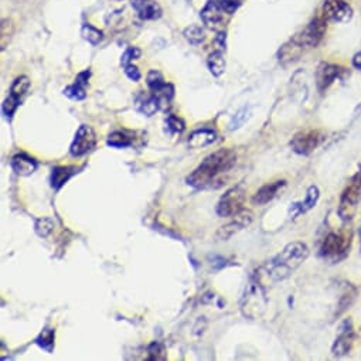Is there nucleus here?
I'll return each instance as SVG.
<instances>
[{"mask_svg": "<svg viewBox=\"0 0 361 361\" xmlns=\"http://www.w3.org/2000/svg\"><path fill=\"white\" fill-rule=\"evenodd\" d=\"M309 257L306 244L295 241L288 244L276 257L258 268L255 281L262 286L274 285L289 278Z\"/></svg>", "mask_w": 361, "mask_h": 361, "instance_id": "f257e3e1", "label": "nucleus"}, {"mask_svg": "<svg viewBox=\"0 0 361 361\" xmlns=\"http://www.w3.org/2000/svg\"><path fill=\"white\" fill-rule=\"evenodd\" d=\"M327 30V20L320 15L316 16L302 32L295 35L289 42H286L279 53L278 60L282 66H289L300 60V57L312 50L316 49L320 42L323 40Z\"/></svg>", "mask_w": 361, "mask_h": 361, "instance_id": "f03ea898", "label": "nucleus"}, {"mask_svg": "<svg viewBox=\"0 0 361 361\" xmlns=\"http://www.w3.org/2000/svg\"><path fill=\"white\" fill-rule=\"evenodd\" d=\"M237 163V154L233 149H219L209 154L202 164L188 177V183L197 189L213 186L217 180L228 173Z\"/></svg>", "mask_w": 361, "mask_h": 361, "instance_id": "7ed1b4c3", "label": "nucleus"}, {"mask_svg": "<svg viewBox=\"0 0 361 361\" xmlns=\"http://www.w3.org/2000/svg\"><path fill=\"white\" fill-rule=\"evenodd\" d=\"M360 203H361V166L348 180L345 189L340 196L338 209H337L338 217L344 223L351 221L358 210Z\"/></svg>", "mask_w": 361, "mask_h": 361, "instance_id": "20e7f679", "label": "nucleus"}, {"mask_svg": "<svg viewBox=\"0 0 361 361\" xmlns=\"http://www.w3.org/2000/svg\"><path fill=\"white\" fill-rule=\"evenodd\" d=\"M353 234L350 230L331 231L326 235L320 247V257L329 262H340L344 259L351 248Z\"/></svg>", "mask_w": 361, "mask_h": 361, "instance_id": "39448f33", "label": "nucleus"}, {"mask_svg": "<svg viewBox=\"0 0 361 361\" xmlns=\"http://www.w3.org/2000/svg\"><path fill=\"white\" fill-rule=\"evenodd\" d=\"M265 286H262L259 282L254 281L250 283L248 289L245 290L243 300H241V309L243 313L248 317H257L261 316L267 306V298H265Z\"/></svg>", "mask_w": 361, "mask_h": 361, "instance_id": "423d86ee", "label": "nucleus"}, {"mask_svg": "<svg viewBox=\"0 0 361 361\" xmlns=\"http://www.w3.org/2000/svg\"><path fill=\"white\" fill-rule=\"evenodd\" d=\"M324 140H326V132L320 129H306V130L298 132L292 137L290 146L295 153L307 156L313 153L317 147H320Z\"/></svg>", "mask_w": 361, "mask_h": 361, "instance_id": "0eeeda50", "label": "nucleus"}, {"mask_svg": "<svg viewBox=\"0 0 361 361\" xmlns=\"http://www.w3.org/2000/svg\"><path fill=\"white\" fill-rule=\"evenodd\" d=\"M245 202V192L243 188H234L228 190L217 204V214L220 217H234L240 212H243V206Z\"/></svg>", "mask_w": 361, "mask_h": 361, "instance_id": "6e6552de", "label": "nucleus"}, {"mask_svg": "<svg viewBox=\"0 0 361 361\" xmlns=\"http://www.w3.org/2000/svg\"><path fill=\"white\" fill-rule=\"evenodd\" d=\"M322 16L327 22L347 23L353 18V8L347 0H324Z\"/></svg>", "mask_w": 361, "mask_h": 361, "instance_id": "1a4fd4ad", "label": "nucleus"}, {"mask_svg": "<svg viewBox=\"0 0 361 361\" xmlns=\"http://www.w3.org/2000/svg\"><path fill=\"white\" fill-rule=\"evenodd\" d=\"M355 341V330H354V324L351 319H345L338 330V334L331 345V353L336 357H343L347 355Z\"/></svg>", "mask_w": 361, "mask_h": 361, "instance_id": "9d476101", "label": "nucleus"}, {"mask_svg": "<svg viewBox=\"0 0 361 361\" xmlns=\"http://www.w3.org/2000/svg\"><path fill=\"white\" fill-rule=\"evenodd\" d=\"M344 74V68L337 64L320 63L316 71V87L319 92H326Z\"/></svg>", "mask_w": 361, "mask_h": 361, "instance_id": "9b49d317", "label": "nucleus"}, {"mask_svg": "<svg viewBox=\"0 0 361 361\" xmlns=\"http://www.w3.org/2000/svg\"><path fill=\"white\" fill-rule=\"evenodd\" d=\"M97 143V136L95 132L92 130L91 126L87 125H81L75 133V137L70 146V153L74 157H80L84 156L85 153H88Z\"/></svg>", "mask_w": 361, "mask_h": 361, "instance_id": "f8f14e48", "label": "nucleus"}, {"mask_svg": "<svg viewBox=\"0 0 361 361\" xmlns=\"http://www.w3.org/2000/svg\"><path fill=\"white\" fill-rule=\"evenodd\" d=\"M254 214L250 210H243L238 214L234 216V220L230 221L228 224L223 226L219 228L216 237L219 241H227L230 240L234 234L240 233L241 230H244L245 227H248L252 223Z\"/></svg>", "mask_w": 361, "mask_h": 361, "instance_id": "ddd939ff", "label": "nucleus"}, {"mask_svg": "<svg viewBox=\"0 0 361 361\" xmlns=\"http://www.w3.org/2000/svg\"><path fill=\"white\" fill-rule=\"evenodd\" d=\"M146 84H147V88L149 91L157 97L160 101H170L174 95V88L171 84L166 82L163 75L156 71V70H152L149 71L147 74V78H146Z\"/></svg>", "mask_w": 361, "mask_h": 361, "instance_id": "4468645a", "label": "nucleus"}, {"mask_svg": "<svg viewBox=\"0 0 361 361\" xmlns=\"http://www.w3.org/2000/svg\"><path fill=\"white\" fill-rule=\"evenodd\" d=\"M200 18H202L203 23L206 25V27H209L210 30L220 32L223 29L224 12L219 6V4L216 2V0H209L207 5L200 12Z\"/></svg>", "mask_w": 361, "mask_h": 361, "instance_id": "2eb2a0df", "label": "nucleus"}, {"mask_svg": "<svg viewBox=\"0 0 361 361\" xmlns=\"http://www.w3.org/2000/svg\"><path fill=\"white\" fill-rule=\"evenodd\" d=\"M130 5L142 20H157L161 18V8L154 0H130Z\"/></svg>", "mask_w": 361, "mask_h": 361, "instance_id": "dca6fc26", "label": "nucleus"}, {"mask_svg": "<svg viewBox=\"0 0 361 361\" xmlns=\"http://www.w3.org/2000/svg\"><path fill=\"white\" fill-rule=\"evenodd\" d=\"M286 186V182L285 180H276V182H272V183H268L265 186H262L254 196L252 199V203L257 204V206H265L268 204L269 202H272L278 195L279 192H282V189Z\"/></svg>", "mask_w": 361, "mask_h": 361, "instance_id": "f3484780", "label": "nucleus"}, {"mask_svg": "<svg viewBox=\"0 0 361 361\" xmlns=\"http://www.w3.org/2000/svg\"><path fill=\"white\" fill-rule=\"evenodd\" d=\"M91 77V70H85L80 73L75 78V82L73 85H68L64 90V95L74 99V101H82L87 97V87H88V80Z\"/></svg>", "mask_w": 361, "mask_h": 361, "instance_id": "a211bd4d", "label": "nucleus"}, {"mask_svg": "<svg viewBox=\"0 0 361 361\" xmlns=\"http://www.w3.org/2000/svg\"><path fill=\"white\" fill-rule=\"evenodd\" d=\"M319 197H320L319 189H317L316 186H310V188L307 189V192H306L305 200L298 202V203H295V204L292 206V209H290L292 216H293V217H298V216H302V214L310 212V210L317 204Z\"/></svg>", "mask_w": 361, "mask_h": 361, "instance_id": "6ab92c4d", "label": "nucleus"}, {"mask_svg": "<svg viewBox=\"0 0 361 361\" xmlns=\"http://www.w3.org/2000/svg\"><path fill=\"white\" fill-rule=\"evenodd\" d=\"M12 169L19 176H30L37 170V161L25 153L16 154L12 159Z\"/></svg>", "mask_w": 361, "mask_h": 361, "instance_id": "aec40b11", "label": "nucleus"}, {"mask_svg": "<svg viewBox=\"0 0 361 361\" xmlns=\"http://www.w3.org/2000/svg\"><path fill=\"white\" fill-rule=\"evenodd\" d=\"M160 102L161 101L157 97H154L152 92L150 94H140L136 98V108L143 115L152 116L160 109Z\"/></svg>", "mask_w": 361, "mask_h": 361, "instance_id": "412c9836", "label": "nucleus"}, {"mask_svg": "<svg viewBox=\"0 0 361 361\" xmlns=\"http://www.w3.org/2000/svg\"><path fill=\"white\" fill-rule=\"evenodd\" d=\"M217 135L212 129H199L195 130L189 137V146L193 149H200L212 145L216 140Z\"/></svg>", "mask_w": 361, "mask_h": 361, "instance_id": "4be33fe9", "label": "nucleus"}, {"mask_svg": "<svg viewBox=\"0 0 361 361\" xmlns=\"http://www.w3.org/2000/svg\"><path fill=\"white\" fill-rule=\"evenodd\" d=\"M77 169L75 167H71V166H59V167H54L53 169V173H51V186L56 189V190H60L68 180L77 173L75 171Z\"/></svg>", "mask_w": 361, "mask_h": 361, "instance_id": "5701e85b", "label": "nucleus"}, {"mask_svg": "<svg viewBox=\"0 0 361 361\" xmlns=\"http://www.w3.org/2000/svg\"><path fill=\"white\" fill-rule=\"evenodd\" d=\"M29 88H30V80H29V77H26V75L18 77V78L15 80V82L12 84V87H11L9 98L13 99V101L18 102V104H22V98L27 94Z\"/></svg>", "mask_w": 361, "mask_h": 361, "instance_id": "b1692460", "label": "nucleus"}, {"mask_svg": "<svg viewBox=\"0 0 361 361\" xmlns=\"http://www.w3.org/2000/svg\"><path fill=\"white\" fill-rule=\"evenodd\" d=\"M207 67H209L210 73H212L214 77L223 75V73H224V70H226V60H224V56H223V51H221V50H217V51H214V53H212V54L209 56Z\"/></svg>", "mask_w": 361, "mask_h": 361, "instance_id": "393cba45", "label": "nucleus"}, {"mask_svg": "<svg viewBox=\"0 0 361 361\" xmlns=\"http://www.w3.org/2000/svg\"><path fill=\"white\" fill-rule=\"evenodd\" d=\"M54 338H56V330L47 327L39 334V337L36 338V344L40 345L47 353H51L54 348Z\"/></svg>", "mask_w": 361, "mask_h": 361, "instance_id": "a878e982", "label": "nucleus"}, {"mask_svg": "<svg viewBox=\"0 0 361 361\" xmlns=\"http://www.w3.org/2000/svg\"><path fill=\"white\" fill-rule=\"evenodd\" d=\"M81 36H82L84 40H87V42L91 43L92 46L99 44L101 40L104 39V33H102L99 29H97V27H94L92 25H90V23H85V25L82 26V29H81Z\"/></svg>", "mask_w": 361, "mask_h": 361, "instance_id": "bb28decb", "label": "nucleus"}, {"mask_svg": "<svg viewBox=\"0 0 361 361\" xmlns=\"http://www.w3.org/2000/svg\"><path fill=\"white\" fill-rule=\"evenodd\" d=\"M108 146L116 147V149H125L132 145V139L125 133V132H114L108 136L106 140Z\"/></svg>", "mask_w": 361, "mask_h": 361, "instance_id": "cd10ccee", "label": "nucleus"}, {"mask_svg": "<svg viewBox=\"0 0 361 361\" xmlns=\"http://www.w3.org/2000/svg\"><path fill=\"white\" fill-rule=\"evenodd\" d=\"M185 37L186 40L193 44V46H199L202 44L204 40H206V35H204V30L199 26H190L185 30Z\"/></svg>", "mask_w": 361, "mask_h": 361, "instance_id": "c85d7f7f", "label": "nucleus"}, {"mask_svg": "<svg viewBox=\"0 0 361 361\" xmlns=\"http://www.w3.org/2000/svg\"><path fill=\"white\" fill-rule=\"evenodd\" d=\"M53 230H54V221L49 217L39 219L35 224V231L42 238H47L53 233Z\"/></svg>", "mask_w": 361, "mask_h": 361, "instance_id": "c756f323", "label": "nucleus"}, {"mask_svg": "<svg viewBox=\"0 0 361 361\" xmlns=\"http://www.w3.org/2000/svg\"><path fill=\"white\" fill-rule=\"evenodd\" d=\"M355 295H357L355 288L351 286L350 283H347V286L344 288V292H343V295H341V298H340V303H338V307H340V309H338L337 314H341V313L353 303Z\"/></svg>", "mask_w": 361, "mask_h": 361, "instance_id": "7c9ffc66", "label": "nucleus"}, {"mask_svg": "<svg viewBox=\"0 0 361 361\" xmlns=\"http://www.w3.org/2000/svg\"><path fill=\"white\" fill-rule=\"evenodd\" d=\"M166 350L160 343H152L147 348V360H164Z\"/></svg>", "mask_w": 361, "mask_h": 361, "instance_id": "2f4dec72", "label": "nucleus"}, {"mask_svg": "<svg viewBox=\"0 0 361 361\" xmlns=\"http://www.w3.org/2000/svg\"><path fill=\"white\" fill-rule=\"evenodd\" d=\"M216 2L223 9V12L230 16L234 15L238 11V8L241 6V0H216Z\"/></svg>", "mask_w": 361, "mask_h": 361, "instance_id": "473e14b6", "label": "nucleus"}, {"mask_svg": "<svg viewBox=\"0 0 361 361\" xmlns=\"http://www.w3.org/2000/svg\"><path fill=\"white\" fill-rule=\"evenodd\" d=\"M167 128H169V130L171 133H178L180 135V133L185 130V122L180 119V118L174 116V115H169V118H167Z\"/></svg>", "mask_w": 361, "mask_h": 361, "instance_id": "72a5a7b5", "label": "nucleus"}, {"mask_svg": "<svg viewBox=\"0 0 361 361\" xmlns=\"http://www.w3.org/2000/svg\"><path fill=\"white\" fill-rule=\"evenodd\" d=\"M12 35H13V23H12V20L4 19V22H2V49H6L8 43L12 39Z\"/></svg>", "mask_w": 361, "mask_h": 361, "instance_id": "f704fd0d", "label": "nucleus"}, {"mask_svg": "<svg viewBox=\"0 0 361 361\" xmlns=\"http://www.w3.org/2000/svg\"><path fill=\"white\" fill-rule=\"evenodd\" d=\"M140 50L136 49V47H129L123 54H122V59H121V64L125 67L128 64H132L133 60H137L140 57Z\"/></svg>", "mask_w": 361, "mask_h": 361, "instance_id": "c9c22d12", "label": "nucleus"}, {"mask_svg": "<svg viewBox=\"0 0 361 361\" xmlns=\"http://www.w3.org/2000/svg\"><path fill=\"white\" fill-rule=\"evenodd\" d=\"M123 68H125V74H126V77H128L130 81L137 82V81L140 80L142 74H140V71H139V68H137V67H135L133 64H128V66H125Z\"/></svg>", "mask_w": 361, "mask_h": 361, "instance_id": "e433bc0d", "label": "nucleus"}, {"mask_svg": "<svg viewBox=\"0 0 361 361\" xmlns=\"http://www.w3.org/2000/svg\"><path fill=\"white\" fill-rule=\"evenodd\" d=\"M245 119H247L245 109H243V111H240V112L235 115V118L233 119V122H231V125H230V129H231V130H233V129H238V128L244 123Z\"/></svg>", "mask_w": 361, "mask_h": 361, "instance_id": "4c0bfd02", "label": "nucleus"}, {"mask_svg": "<svg viewBox=\"0 0 361 361\" xmlns=\"http://www.w3.org/2000/svg\"><path fill=\"white\" fill-rule=\"evenodd\" d=\"M353 67L357 68V70H361V51L357 53V54L353 57Z\"/></svg>", "mask_w": 361, "mask_h": 361, "instance_id": "58836bf2", "label": "nucleus"}, {"mask_svg": "<svg viewBox=\"0 0 361 361\" xmlns=\"http://www.w3.org/2000/svg\"><path fill=\"white\" fill-rule=\"evenodd\" d=\"M358 235H360V245H361V227H360V230H358Z\"/></svg>", "mask_w": 361, "mask_h": 361, "instance_id": "ea45409f", "label": "nucleus"}, {"mask_svg": "<svg viewBox=\"0 0 361 361\" xmlns=\"http://www.w3.org/2000/svg\"><path fill=\"white\" fill-rule=\"evenodd\" d=\"M116 2H118V0H116Z\"/></svg>", "mask_w": 361, "mask_h": 361, "instance_id": "a19ab883", "label": "nucleus"}]
</instances>
